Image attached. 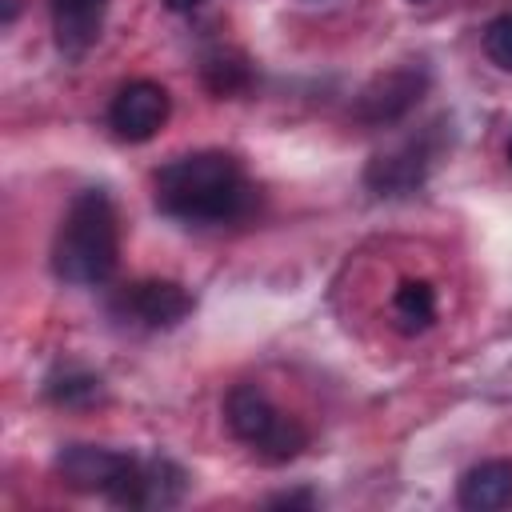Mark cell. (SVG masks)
I'll return each instance as SVG.
<instances>
[{"instance_id": "2", "label": "cell", "mask_w": 512, "mask_h": 512, "mask_svg": "<svg viewBox=\"0 0 512 512\" xmlns=\"http://www.w3.org/2000/svg\"><path fill=\"white\" fill-rule=\"evenodd\" d=\"M120 260V220L100 188L80 192L52 240V272L68 284H104Z\"/></svg>"}, {"instance_id": "12", "label": "cell", "mask_w": 512, "mask_h": 512, "mask_svg": "<svg viewBox=\"0 0 512 512\" xmlns=\"http://www.w3.org/2000/svg\"><path fill=\"white\" fill-rule=\"evenodd\" d=\"M436 320V292L432 284L424 280H404L392 296V324L404 332V336H416L424 328H432Z\"/></svg>"}, {"instance_id": "18", "label": "cell", "mask_w": 512, "mask_h": 512, "mask_svg": "<svg viewBox=\"0 0 512 512\" xmlns=\"http://www.w3.org/2000/svg\"><path fill=\"white\" fill-rule=\"evenodd\" d=\"M508 160H512V140H508Z\"/></svg>"}, {"instance_id": "6", "label": "cell", "mask_w": 512, "mask_h": 512, "mask_svg": "<svg viewBox=\"0 0 512 512\" xmlns=\"http://www.w3.org/2000/svg\"><path fill=\"white\" fill-rule=\"evenodd\" d=\"M128 468H132L128 452H112V448H100V444H68L56 456L60 480L68 488H76V492L112 496L120 488V480L128 476Z\"/></svg>"}, {"instance_id": "19", "label": "cell", "mask_w": 512, "mask_h": 512, "mask_svg": "<svg viewBox=\"0 0 512 512\" xmlns=\"http://www.w3.org/2000/svg\"><path fill=\"white\" fill-rule=\"evenodd\" d=\"M412 4H420V0H412Z\"/></svg>"}, {"instance_id": "17", "label": "cell", "mask_w": 512, "mask_h": 512, "mask_svg": "<svg viewBox=\"0 0 512 512\" xmlns=\"http://www.w3.org/2000/svg\"><path fill=\"white\" fill-rule=\"evenodd\" d=\"M164 4H168L172 12H192V8L200 4V0H164Z\"/></svg>"}, {"instance_id": "13", "label": "cell", "mask_w": 512, "mask_h": 512, "mask_svg": "<svg viewBox=\"0 0 512 512\" xmlns=\"http://www.w3.org/2000/svg\"><path fill=\"white\" fill-rule=\"evenodd\" d=\"M44 392H48V400H52V404L80 408V404L100 400V380H96L92 372H84V368H60V372H52V376H48Z\"/></svg>"}, {"instance_id": "8", "label": "cell", "mask_w": 512, "mask_h": 512, "mask_svg": "<svg viewBox=\"0 0 512 512\" xmlns=\"http://www.w3.org/2000/svg\"><path fill=\"white\" fill-rule=\"evenodd\" d=\"M424 84H428L424 68H412V64L392 68V72L376 76V80L360 92L356 116H360L364 124H392V120H400V116L420 100Z\"/></svg>"}, {"instance_id": "3", "label": "cell", "mask_w": 512, "mask_h": 512, "mask_svg": "<svg viewBox=\"0 0 512 512\" xmlns=\"http://www.w3.org/2000/svg\"><path fill=\"white\" fill-rule=\"evenodd\" d=\"M224 420L232 436L252 444L268 460H292L308 448V432L296 416H284L256 384H236L224 400Z\"/></svg>"}, {"instance_id": "10", "label": "cell", "mask_w": 512, "mask_h": 512, "mask_svg": "<svg viewBox=\"0 0 512 512\" xmlns=\"http://www.w3.org/2000/svg\"><path fill=\"white\" fill-rule=\"evenodd\" d=\"M424 168H428V148L420 140H408L396 152H380L368 164V184L376 192H408L424 180Z\"/></svg>"}, {"instance_id": "5", "label": "cell", "mask_w": 512, "mask_h": 512, "mask_svg": "<svg viewBox=\"0 0 512 512\" xmlns=\"http://www.w3.org/2000/svg\"><path fill=\"white\" fill-rule=\"evenodd\" d=\"M112 308L140 328H172L192 312V296L176 280H136L116 292Z\"/></svg>"}, {"instance_id": "14", "label": "cell", "mask_w": 512, "mask_h": 512, "mask_svg": "<svg viewBox=\"0 0 512 512\" xmlns=\"http://www.w3.org/2000/svg\"><path fill=\"white\" fill-rule=\"evenodd\" d=\"M248 80H252V72H248V64H244L240 56L220 52V56H208V60H204V84H208L216 96H236V92L248 88Z\"/></svg>"}, {"instance_id": "1", "label": "cell", "mask_w": 512, "mask_h": 512, "mask_svg": "<svg viewBox=\"0 0 512 512\" xmlns=\"http://www.w3.org/2000/svg\"><path fill=\"white\" fill-rule=\"evenodd\" d=\"M156 204L184 224H232L252 204L244 168L224 152H192L156 172Z\"/></svg>"}, {"instance_id": "16", "label": "cell", "mask_w": 512, "mask_h": 512, "mask_svg": "<svg viewBox=\"0 0 512 512\" xmlns=\"http://www.w3.org/2000/svg\"><path fill=\"white\" fill-rule=\"evenodd\" d=\"M268 504H288V508H292V504H304V508H308L312 496H308V492H284V496H272Z\"/></svg>"}, {"instance_id": "4", "label": "cell", "mask_w": 512, "mask_h": 512, "mask_svg": "<svg viewBox=\"0 0 512 512\" xmlns=\"http://www.w3.org/2000/svg\"><path fill=\"white\" fill-rule=\"evenodd\" d=\"M168 112H172V96L164 84L156 80H132L124 84L116 96H112V108H108V124L120 140H152L164 124H168Z\"/></svg>"}, {"instance_id": "15", "label": "cell", "mask_w": 512, "mask_h": 512, "mask_svg": "<svg viewBox=\"0 0 512 512\" xmlns=\"http://www.w3.org/2000/svg\"><path fill=\"white\" fill-rule=\"evenodd\" d=\"M484 52H488L492 64H500L504 72H512V12L496 16L484 28Z\"/></svg>"}, {"instance_id": "7", "label": "cell", "mask_w": 512, "mask_h": 512, "mask_svg": "<svg viewBox=\"0 0 512 512\" xmlns=\"http://www.w3.org/2000/svg\"><path fill=\"white\" fill-rule=\"evenodd\" d=\"M184 484L188 480L172 460H160V456L136 460L132 456L128 476L120 480V488L108 500L120 504V508H172V504H180Z\"/></svg>"}, {"instance_id": "9", "label": "cell", "mask_w": 512, "mask_h": 512, "mask_svg": "<svg viewBox=\"0 0 512 512\" xmlns=\"http://www.w3.org/2000/svg\"><path fill=\"white\" fill-rule=\"evenodd\" d=\"M460 508L468 512H496L512 504V464L508 460H484L460 476L456 488Z\"/></svg>"}, {"instance_id": "11", "label": "cell", "mask_w": 512, "mask_h": 512, "mask_svg": "<svg viewBox=\"0 0 512 512\" xmlns=\"http://www.w3.org/2000/svg\"><path fill=\"white\" fill-rule=\"evenodd\" d=\"M52 8V24H56V40L64 52H84L96 36H100V20H104V0H48Z\"/></svg>"}]
</instances>
